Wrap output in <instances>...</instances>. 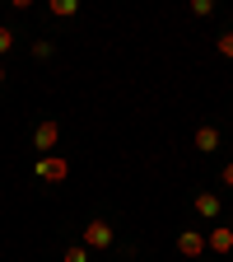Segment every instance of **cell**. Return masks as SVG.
<instances>
[{
    "instance_id": "9",
    "label": "cell",
    "mask_w": 233,
    "mask_h": 262,
    "mask_svg": "<svg viewBox=\"0 0 233 262\" xmlns=\"http://www.w3.org/2000/svg\"><path fill=\"white\" fill-rule=\"evenodd\" d=\"M56 56V42L51 38H38V42H33V61H51Z\"/></svg>"
},
{
    "instance_id": "4",
    "label": "cell",
    "mask_w": 233,
    "mask_h": 262,
    "mask_svg": "<svg viewBox=\"0 0 233 262\" xmlns=\"http://www.w3.org/2000/svg\"><path fill=\"white\" fill-rule=\"evenodd\" d=\"M205 253H219V257L233 253V225H210V234H205Z\"/></svg>"
},
{
    "instance_id": "2",
    "label": "cell",
    "mask_w": 233,
    "mask_h": 262,
    "mask_svg": "<svg viewBox=\"0 0 233 262\" xmlns=\"http://www.w3.org/2000/svg\"><path fill=\"white\" fill-rule=\"evenodd\" d=\"M112 239H117V229L108 225V220H89L84 229H80V244L93 253V248H112Z\"/></svg>"
},
{
    "instance_id": "11",
    "label": "cell",
    "mask_w": 233,
    "mask_h": 262,
    "mask_svg": "<svg viewBox=\"0 0 233 262\" xmlns=\"http://www.w3.org/2000/svg\"><path fill=\"white\" fill-rule=\"evenodd\" d=\"M215 52L233 61V28H228V33H219V38H215Z\"/></svg>"
},
{
    "instance_id": "8",
    "label": "cell",
    "mask_w": 233,
    "mask_h": 262,
    "mask_svg": "<svg viewBox=\"0 0 233 262\" xmlns=\"http://www.w3.org/2000/svg\"><path fill=\"white\" fill-rule=\"evenodd\" d=\"M51 14L56 19H75L80 14V0H51Z\"/></svg>"
},
{
    "instance_id": "12",
    "label": "cell",
    "mask_w": 233,
    "mask_h": 262,
    "mask_svg": "<svg viewBox=\"0 0 233 262\" xmlns=\"http://www.w3.org/2000/svg\"><path fill=\"white\" fill-rule=\"evenodd\" d=\"M14 47V28H5V24H0V56H5Z\"/></svg>"
},
{
    "instance_id": "15",
    "label": "cell",
    "mask_w": 233,
    "mask_h": 262,
    "mask_svg": "<svg viewBox=\"0 0 233 262\" xmlns=\"http://www.w3.org/2000/svg\"><path fill=\"white\" fill-rule=\"evenodd\" d=\"M0 84H5V66H0Z\"/></svg>"
},
{
    "instance_id": "14",
    "label": "cell",
    "mask_w": 233,
    "mask_h": 262,
    "mask_svg": "<svg viewBox=\"0 0 233 262\" xmlns=\"http://www.w3.org/2000/svg\"><path fill=\"white\" fill-rule=\"evenodd\" d=\"M219 183H224V187H228V192H233V159H228V164H224V173H219Z\"/></svg>"
},
{
    "instance_id": "7",
    "label": "cell",
    "mask_w": 233,
    "mask_h": 262,
    "mask_svg": "<svg viewBox=\"0 0 233 262\" xmlns=\"http://www.w3.org/2000/svg\"><path fill=\"white\" fill-rule=\"evenodd\" d=\"M196 150H219V126H196Z\"/></svg>"
},
{
    "instance_id": "3",
    "label": "cell",
    "mask_w": 233,
    "mask_h": 262,
    "mask_svg": "<svg viewBox=\"0 0 233 262\" xmlns=\"http://www.w3.org/2000/svg\"><path fill=\"white\" fill-rule=\"evenodd\" d=\"M56 145H61V122L42 117L38 126H33V150L38 155H56Z\"/></svg>"
},
{
    "instance_id": "6",
    "label": "cell",
    "mask_w": 233,
    "mask_h": 262,
    "mask_svg": "<svg viewBox=\"0 0 233 262\" xmlns=\"http://www.w3.org/2000/svg\"><path fill=\"white\" fill-rule=\"evenodd\" d=\"M191 206H196V215H201V220H219V196H215V192H196Z\"/></svg>"
},
{
    "instance_id": "13",
    "label": "cell",
    "mask_w": 233,
    "mask_h": 262,
    "mask_svg": "<svg viewBox=\"0 0 233 262\" xmlns=\"http://www.w3.org/2000/svg\"><path fill=\"white\" fill-rule=\"evenodd\" d=\"M191 14H201V19L215 14V0H191Z\"/></svg>"
},
{
    "instance_id": "5",
    "label": "cell",
    "mask_w": 233,
    "mask_h": 262,
    "mask_svg": "<svg viewBox=\"0 0 233 262\" xmlns=\"http://www.w3.org/2000/svg\"><path fill=\"white\" fill-rule=\"evenodd\" d=\"M177 253L182 257H205V234H201V229H182V234H177Z\"/></svg>"
},
{
    "instance_id": "10",
    "label": "cell",
    "mask_w": 233,
    "mask_h": 262,
    "mask_svg": "<svg viewBox=\"0 0 233 262\" xmlns=\"http://www.w3.org/2000/svg\"><path fill=\"white\" fill-rule=\"evenodd\" d=\"M61 262H89V248L84 244H70V248L61 253Z\"/></svg>"
},
{
    "instance_id": "1",
    "label": "cell",
    "mask_w": 233,
    "mask_h": 262,
    "mask_svg": "<svg viewBox=\"0 0 233 262\" xmlns=\"http://www.w3.org/2000/svg\"><path fill=\"white\" fill-rule=\"evenodd\" d=\"M33 178H38V183H65V178H70V159H65V155H38Z\"/></svg>"
}]
</instances>
